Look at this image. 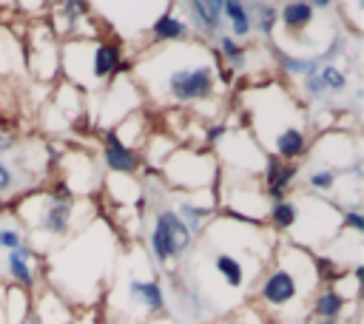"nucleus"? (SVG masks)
Segmentation results:
<instances>
[{"label":"nucleus","instance_id":"12","mask_svg":"<svg viewBox=\"0 0 364 324\" xmlns=\"http://www.w3.org/2000/svg\"><path fill=\"white\" fill-rule=\"evenodd\" d=\"M60 168H63V188L77 199V196H88L94 188L102 185L100 173H97V162L88 151L82 148H71L60 156Z\"/></svg>","mask_w":364,"mask_h":324},{"label":"nucleus","instance_id":"14","mask_svg":"<svg viewBox=\"0 0 364 324\" xmlns=\"http://www.w3.org/2000/svg\"><path fill=\"white\" fill-rule=\"evenodd\" d=\"M185 23L191 26V34L193 40H202L208 43L210 37H219L222 34V0H191L185 3Z\"/></svg>","mask_w":364,"mask_h":324},{"label":"nucleus","instance_id":"23","mask_svg":"<svg viewBox=\"0 0 364 324\" xmlns=\"http://www.w3.org/2000/svg\"><path fill=\"white\" fill-rule=\"evenodd\" d=\"M26 74V51L23 40L9 28H0V77Z\"/></svg>","mask_w":364,"mask_h":324},{"label":"nucleus","instance_id":"16","mask_svg":"<svg viewBox=\"0 0 364 324\" xmlns=\"http://www.w3.org/2000/svg\"><path fill=\"white\" fill-rule=\"evenodd\" d=\"M102 165L117 176H136L142 171V153L122 145L114 131H102Z\"/></svg>","mask_w":364,"mask_h":324},{"label":"nucleus","instance_id":"2","mask_svg":"<svg viewBox=\"0 0 364 324\" xmlns=\"http://www.w3.org/2000/svg\"><path fill=\"white\" fill-rule=\"evenodd\" d=\"M114 267V233L102 222L80 227L74 242L46 253L43 276L48 287L68 304H91L94 290H105V279Z\"/></svg>","mask_w":364,"mask_h":324},{"label":"nucleus","instance_id":"31","mask_svg":"<svg viewBox=\"0 0 364 324\" xmlns=\"http://www.w3.org/2000/svg\"><path fill=\"white\" fill-rule=\"evenodd\" d=\"M20 244H26V239H23V233L17 227H0V247L3 250H14Z\"/></svg>","mask_w":364,"mask_h":324},{"label":"nucleus","instance_id":"17","mask_svg":"<svg viewBox=\"0 0 364 324\" xmlns=\"http://www.w3.org/2000/svg\"><path fill=\"white\" fill-rule=\"evenodd\" d=\"M316 9L307 3V0H290V3H282L279 6V26L284 28L287 40L290 43H301V45H310L307 43V28L316 23Z\"/></svg>","mask_w":364,"mask_h":324},{"label":"nucleus","instance_id":"9","mask_svg":"<svg viewBox=\"0 0 364 324\" xmlns=\"http://www.w3.org/2000/svg\"><path fill=\"white\" fill-rule=\"evenodd\" d=\"M142 94H139V88H136V82L128 77V71L125 74H117L105 88H100L97 94H94V125L100 128V134L102 131H111V128H117L125 117H131V114H136L139 108H142Z\"/></svg>","mask_w":364,"mask_h":324},{"label":"nucleus","instance_id":"25","mask_svg":"<svg viewBox=\"0 0 364 324\" xmlns=\"http://www.w3.org/2000/svg\"><path fill=\"white\" fill-rule=\"evenodd\" d=\"M253 11V31H259L264 40L276 37V26H279V6L276 3H250Z\"/></svg>","mask_w":364,"mask_h":324},{"label":"nucleus","instance_id":"6","mask_svg":"<svg viewBox=\"0 0 364 324\" xmlns=\"http://www.w3.org/2000/svg\"><path fill=\"white\" fill-rule=\"evenodd\" d=\"M14 213L34 233V239H63L77 230V199L63 185H57V190L20 196Z\"/></svg>","mask_w":364,"mask_h":324},{"label":"nucleus","instance_id":"1","mask_svg":"<svg viewBox=\"0 0 364 324\" xmlns=\"http://www.w3.org/2000/svg\"><path fill=\"white\" fill-rule=\"evenodd\" d=\"M128 77L145 102L156 108H188L219 94L216 51L202 40L151 45L128 60Z\"/></svg>","mask_w":364,"mask_h":324},{"label":"nucleus","instance_id":"27","mask_svg":"<svg viewBox=\"0 0 364 324\" xmlns=\"http://www.w3.org/2000/svg\"><path fill=\"white\" fill-rule=\"evenodd\" d=\"M318 80H321V85H324L327 94H344L347 85H350L347 71H344L341 65H336V63H324V65H318Z\"/></svg>","mask_w":364,"mask_h":324},{"label":"nucleus","instance_id":"30","mask_svg":"<svg viewBox=\"0 0 364 324\" xmlns=\"http://www.w3.org/2000/svg\"><path fill=\"white\" fill-rule=\"evenodd\" d=\"M301 94H304L310 102H316V99H324V97H327V91H324V85H321V80H318V71L301 80Z\"/></svg>","mask_w":364,"mask_h":324},{"label":"nucleus","instance_id":"18","mask_svg":"<svg viewBox=\"0 0 364 324\" xmlns=\"http://www.w3.org/2000/svg\"><path fill=\"white\" fill-rule=\"evenodd\" d=\"M145 37H148V48L151 45H171V43L193 40L191 26L185 23V17L173 14V6H162V14L154 17V23H151Z\"/></svg>","mask_w":364,"mask_h":324},{"label":"nucleus","instance_id":"4","mask_svg":"<svg viewBox=\"0 0 364 324\" xmlns=\"http://www.w3.org/2000/svg\"><path fill=\"white\" fill-rule=\"evenodd\" d=\"M245 111L250 119L247 131L264 153H270L282 136L293 131H310L307 111L279 80H264L245 88Z\"/></svg>","mask_w":364,"mask_h":324},{"label":"nucleus","instance_id":"20","mask_svg":"<svg viewBox=\"0 0 364 324\" xmlns=\"http://www.w3.org/2000/svg\"><path fill=\"white\" fill-rule=\"evenodd\" d=\"M347 304H355V301H350V298H347L344 293H338L333 284H321V290H316V293H313V298H310L307 310H310V315H313L316 321H318V318L341 321V315H344Z\"/></svg>","mask_w":364,"mask_h":324},{"label":"nucleus","instance_id":"5","mask_svg":"<svg viewBox=\"0 0 364 324\" xmlns=\"http://www.w3.org/2000/svg\"><path fill=\"white\" fill-rule=\"evenodd\" d=\"M128 71V60L117 40L105 37H82V40H63L60 43V74L68 85L80 88L82 94H97L105 88L117 74Z\"/></svg>","mask_w":364,"mask_h":324},{"label":"nucleus","instance_id":"24","mask_svg":"<svg viewBox=\"0 0 364 324\" xmlns=\"http://www.w3.org/2000/svg\"><path fill=\"white\" fill-rule=\"evenodd\" d=\"M296 216H299L296 196H287V199L270 202L264 225H267V227H273L276 233H290V230H293V225H296Z\"/></svg>","mask_w":364,"mask_h":324},{"label":"nucleus","instance_id":"10","mask_svg":"<svg viewBox=\"0 0 364 324\" xmlns=\"http://www.w3.org/2000/svg\"><path fill=\"white\" fill-rule=\"evenodd\" d=\"M193 233L185 227V222L179 219V213L173 207H159L151 219V227H148V250H151V259L156 264H165L171 267L173 259L185 256L191 247H193Z\"/></svg>","mask_w":364,"mask_h":324},{"label":"nucleus","instance_id":"8","mask_svg":"<svg viewBox=\"0 0 364 324\" xmlns=\"http://www.w3.org/2000/svg\"><path fill=\"white\" fill-rule=\"evenodd\" d=\"M296 196V207H299V216H296V225H293V244L304 247V250H313L316 244L318 247H327L338 230H341V207L333 205L327 196H313V193H293Z\"/></svg>","mask_w":364,"mask_h":324},{"label":"nucleus","instance_id":"21","mask_svg":"<svg viewBox=\"0 0 364 324\" xmlns=\"http://www.w3.org/2000/svg\"><path fill=\"white\" fill-rule=\"evenodd\" d=\"M222 20L228 23V31L233 40H247L253 34V11L250 3L242 0H222Z\"/></svg>","mask_w":364,"mask_h":324},{"label":"nucleus","instance_id":"3","mask_svg":"<svg viewBox=\"0 0 364 324\" xmlns=\"http://www.w3.org/2000/svg\"><path fill=\"white\" fill-rule=\"evenodd\" d=\"M318 284H321V276H318L316 253L287 239H279L270 253L267 267L262 270L256 281L253 298L264 313L293 321V310L296 307L307 310Z\"/></svg>","mask_w":364,"mask_h":324},{"label":"nucleus","instance_id":"26","mask_svg":"<svg viewBox=\"0 0 364 324\" xmlns=\"http://www.w3.org/2000/svg\"><path fill=\"white\" fill-rule=\"evenodd\" d=\"M304 185H307V190L313 196H327L330 199L336 193V188H338V173H333L327 168H310L304 173Z\"/></svg>","mask_w":364,"mask_h":324},{"label":"nucleus","instance_id":"19","mask_svg":"<svg viewBox=\"0 0 364 324\" xmlns=\"http://www.w3.org/2000/svg\"><path fill=\"white\" fill-rule=\"evenodd\" d=\"M34 298L17 284H0V324H28Z\"/></svg>","mask_w":364,"mask_h":324},{"label":"nucleus","instance_id":"29","mask_svg":"<svg viewBox=\"0 0 364 324\" xmlns=\"http://www.w3.org/2000/svg\"><path fill=\"white\" fill-rule=\"evenodd\" d=\"M341 230H350V233H361L364 236V213H361V207L341 210Z\"/></svg>","mask_w":364,"mask_h":324},{"label":"nucleus","instance_id":"15","mask_svg":"<svg viewBox=\"0 0 364 324\" xmlns=\"http://www.w3.org/2000/svg\"><path fill=\"white\" fill-rule=\"evenodd\" d=\"M125 296H128V304L131 307H139L142 313L148 315H165L168 310V298H165V287L159 279L148 276V279H139V276H131L128 279V287H125Z\"/></svg>","mask_w":364,"mask_h":324},{"label":"nucleus","instance_id":"13","mask_svg":"<svg viewBox=\"0 0 364 324\" xmlns=\"http://www.w3.org/2000/svg\"><path fill=\"white\" fill-rule=\"evenodd\" d=\"M299 173H301L299 162H282L276 156H267L264 168H262V176H259L267 202H279V199L293 196V190L299 185Z\"/></svg>","mask_w":364,"mask_h":324},{"label":"nucleus","instance_id":"22","mask_svg":"<svg viewBox=\"0 0 364 324\" xmlns=\"http://www.w3.org/2000/svg\"><path fill=\"white\" fill-rule=\"evenodd\" d=\"M6 270H9V276H11V284H17V287H23V290H34V284H37V276H34V264H31V250H28V244H20V247H14V250H9V256H6Z\"/></svg>","mask_w":364,"mask_h":324},{"label":"nucleus","instance_id":"11","mask_svg":"<svg viewBox=\"0 0 364 324\" xmlns=\"http://www.w3.org/2000/svg\"><path fill=\"white\" fill-rule=\"evenodd\" d=\"M23 51H26V71L37 82H57L60 77V40L51 34L48 23L40 20L28 28L23 37Z\"/></svg>","mask_w":364,"mask_h":324},{"label":"nucleus","instance_id":"28","mask_svg":"<svg viewBox=\"0 0 364 324\" xmlns=\"http://www.w3.org/2000/svg\"><path fill=\"white\" fill-rule=\"evenodd\" d=\"M23 188V176L17 173V168H11L6 159H0V199L14 196Z\"/></svg>","mask_w":364,"mask_h":324},{"label":"nucleus","instance_id":"7","mask_svg":"<svg viewBox=\"0 0 364 324\" xmlns=\"http://www.w3.org/2000/svg\"><path fill=\"white\" fill-rule=\"evenodd\" d=\"M159 179L179 190V193H196V190H210L219 179V162L210 148L202 145H179L165 165L156 171Z\"/></svg>","mask_w":364,"mask_h":324}]
</instances>
